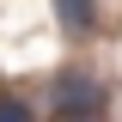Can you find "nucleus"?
Returning a JSON list of instances; mask_svg holds the SVG:
<instances>
[{"mask_svg": "<svg viewBox=\"0 0 122 122\" xmlns=\"http://www.w3.org/2000/svg\"><path fill=\"white\" fill-rule=\"evenodd\" d=\"M55 110L61 116H92V110H104V86L86 67H67V73H55Z\"/></svg>", "mask_w": 122, "mask_h": 122, "instance_id": "f257e3e1", "label": "nucleus"}, {"mask_svg": "<svg viewBox=\"0 0 122 122\" xmlns=\"http://www.w3.org/2000/svg\"><path fill=\"white\" fill-rule=\"evenodd\" d=\"M55 12H61V25L73 30V37L92 30V0H55Z\"/></svg>", "mask_w": 122, "mask_h": 122, "instance_id": "f03ea898", "label": "nucleus"}, {"mask_svg": "<svg viewBox=\"0 0 122 122\" xmlns=\"http://www.w3.org/2000/svg\"><path fill=\"white\" fill-rule=\"evenodd\" d=\"M0 116H30V110L18 104V98H0Z\"/></svg>", "mask_w": 122, "mask_h": 122, "instance_id": "7ed1b4c3", "label": "nucleus"}]
</instances>
